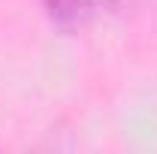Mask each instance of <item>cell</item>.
I'll use <instances>...</instances> for the list:
<instances>
[{
    "label": "cell",
    "mask_w": 157,
    "mask_h": 154,
    "mask_svg": "<svg viewBox=\"0 0 157 154\" xmlns=\"http://www.w3.org/2000/svg\"><path fill=\"white\" fill-rule=\"evenodd\" d=\"M103 6H109V9H127V6H133V0H97Z\"/></svg>",
    "instance_id": "7a4b0ae2"
},
{
    "label": "cell",
    "mask_w": 157,
    "mask_h": 154,
    "mask_svg": "<svg viewBox=\"0 0 157 154\" xmlns=\"http://www.w3.org/2000/svg\"><path fill=\"white\" fill-rule=\"evenodd\" d=\"M48 18L55 21L63 30H73V27H82L85 21L91 18L97 0H42Z\"/></svg>",
    "instance_id": "6da1fadb"
}]
</instances>
